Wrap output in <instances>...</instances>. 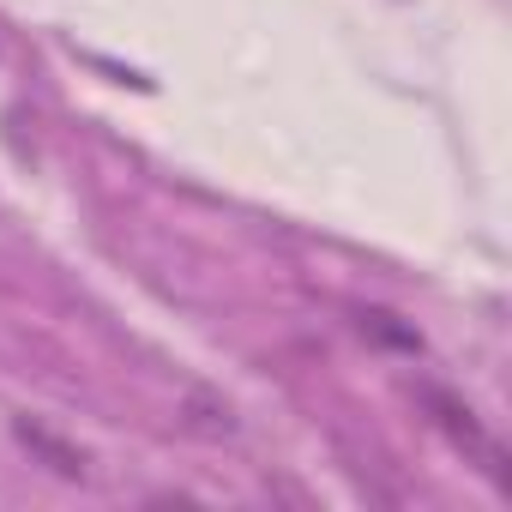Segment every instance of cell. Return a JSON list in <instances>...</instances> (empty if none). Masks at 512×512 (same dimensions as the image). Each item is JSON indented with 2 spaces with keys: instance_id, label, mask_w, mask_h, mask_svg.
Listing matches in <instances>:
<instances>
[{
  "instance_id": "7a4b0ae2",
  "label": "cell",
  "mask_w": 512,
  "mask_h": 512,
  "mask_svg": "<svg viewBox=\"0 0 512 512\" xmlns=\"http://www.w3.org/2000/svg\"><path fill=\"white\" fill-rule=\"evenodd\" d=\"M19 440H25V446H31V452H37V458H43V464L55 470V476H85V470H91V458H85V452H79L73 440L49 434L43 422H19Z\"/></svg>"
},
{
  "instance_id": "6da1fadb",
  "label": "cell",
  "mask_w": 512,
  "mask_h": 512,
  "mask_svg": "<svg viewBox=\"0 0 512 512\" xmlns=\"http://www.w3.org/2000/svg\"><path fill=\"white\" fill-rule=\"evenodd\" d=\"M428 410H434V422H440V428L452 434V446H458V452H464L470 464H482V470H488L494 482H506L500 446H494V434H488V428L476 422V410H470V404H458L452 392H434V386H428Z\"/></svg>"
}]
</instances>
